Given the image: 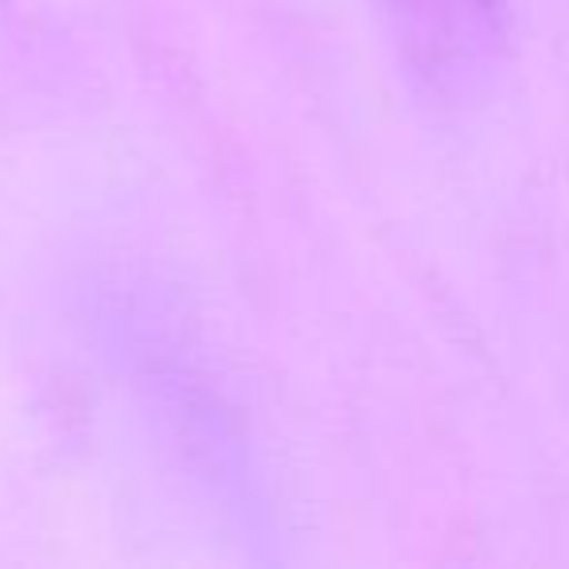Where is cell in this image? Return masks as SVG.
<instances>
[{"label": "cell", "instance_id": "obj_1", "mask_svg": "<svg viewBox=\"0 0 569 569\" xmlns=\"http://www.w3.org/2000/svg\"><path fill=\"white\" fill-rule=\"evenodd\" d=\"M398 48L426 79H449L499 28V0H379Z\"/></svg>", "mask_w": 569, "mask_h": 569}]
</instances>
